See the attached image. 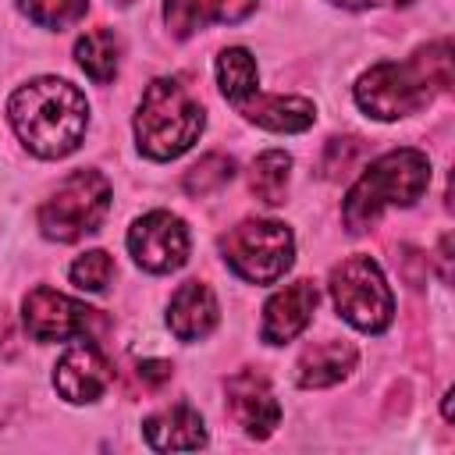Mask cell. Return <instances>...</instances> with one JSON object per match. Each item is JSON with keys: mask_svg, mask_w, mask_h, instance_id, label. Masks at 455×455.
<instances>
[{"mask_svg": "<svg viewBox=\"0 0 455 455\" xmlns=\"http://www.w3.org/2000/svg\"><path fill=\"white\" fill-rule=\"evenodd\" d=\"M451 89V43L437 39L419 46L409 60H380L355 82V103L377 121L419 114L434 96Z\"/></svg>", "mask_w": 455, "mask_h": 455, "instance_id": "cell-1", "label": "cell"}, {"mask_svg": "<svg viewBox=\"0 0 455 455\" xmlns=\"http://www.w3.org/2000/svg\"><path fill=\"white\" fill-rule=\"evenodd\" d=\"M7 121L28 153L60 160L75 153L89 128L85 96L64 78H32L7 100Z\"/></svg>", "mask_w": 455, "mask_h": 455, "instance_id": "cell-2", "label": "cell"}, {"mask_svg": "<svg viewBox=\"0 0 455 455\" xmlns=\"http://www.w3.org/2000/svg\"><path fill=\"white\" fill-rule=\"evenodd\" d=\"M430 185V160L419 149H391L384 156H377L359 181L348 188L345 206H341V220L352 235L366 231L377 224V217L391 206H412Z\"/></svg>", "mask_w": 455, "mask_h": 455, "instance_id": "cell-3", "label": "cell"}, {"mask_svg": "<svg viewBox=\"0 0 455 455\" xmlns=\"http://www.w3.org/2000/svg\"><path fill=\"white\" fill-rule=\"evenodd\" d=\"M206 128L203 103L178 78H153L135 110V142L149 160H174Z\"/></svg>", "mask_w": 455, "mask_h": 455, "instance_id": "cell-4", "label": "cell"}, {"mask_svg": "<svg viewBox=\"0 0 455 455\" xmlns=\"http://www.w3.org/2000/svg\"><path fill=\"white\" fill-rule=\"evenodd\" d=\"M110 210V181L100 171L68 174L57 192L39 206V231L50 242H78L92 235Z\"/></svg>", "mask_w": 455, "mask_h": 455, "instance_id": "cell-5", "label": "cell"}, {"mask_svg": "<svg viewBox=\"0 0 455 455\" xmlns=\"http://www.w3.org/2000/svg\"><path fill=\"white\" fill-rule=\"evenodd\" d=\"M220 252L242 281L274 284L295 259V238L281 220H242L220 238Z\"/></svg>", "mask_w": 455, "mask_h": 455, "instance_id": "cell-6", "label": "cell"}, {"mask_svg": "<svg viewBox=\"0 0 455 455\" xmlns=\"http://www.w3.org/2000/svg\"><path fill=\"white\" fill-rule=\"evenodd\" d=\"M327 288H331L334 309L355 331H366V334L387 331V323L395 316V299H391V288H387L377 259H370V256H348V259H341L331 270Z\"/></svg>", "mask_w": 455, "mask_h": 455, "instance_id": "cell-7", "label": "cell"}, {"mask_svg": "<svg viewBox=\"0 0 455 455\" xmlns=\"http://www.w3.org/2000/svg\"><path fill=\"white\" fill-rule=\"evenodd\" d=\"M21 320L28 338L36 341H68V338H89L103 327L100 313L89 309L78 299H68L64 291H53L46 284L32 288L21 302Z\"/></svg>", "mask_w": 455, "mask_h": 455, "instance_id": "cell-8", "label": "cell"}, {"mask_svg": "<svg viewBox=\"0 0 455 455\" xmlns=\"http://www.w3.org/2000/svg\"><path fill=\"white\" fill-rule=\"evenodd\" d=\"M128 252L149 274H171L188 259V228L167 210H149L128 228Z\"/></svg>", "mask_w": 455, "mask_h": 455, "instance_id": "cell-9", "label": "cell"}, {"mask_svg": "<svg viewBox=\"0 0 455 455\" xmlns=\"http://www.w3.org/2000/svg\"><path fill=\"white\" fill-rule=\"evenodd\" d=\"M228 395V412L231 419L249 434V437H270L274 427L281 423V405L270 391V380L256 370H238L235 377H228L224 384Z\"/></svg>", "mask_w": 455, "mask_h": 455, "instance_id": "cell-10", "label": "cell"}, {"mask_svg": "<svg viewBox=\"0 0 455 455\" xmlns=\"http://www.w3.org/2000/svg\"><path fill=\"white\" fill-rule=\"evenodd\" d=\"M107 384H110V366L92 341H78L64 348V355L53 366V387L71 405L96 402L107 391Z\"/></svg>", "mask_w": 455, "mask_h": 455, "instance_id": "cell-11", "label": "cell"}, {"mask_svg": "<svg viewBox=\"0 0 455 455\" xmlns=\"http://www.w3.org/2000/svg\"><path fill=\"white\" fill-rule=\"evenodd\" d=\"M316 284L313 281H295L281 291H274L263 306V327H259V338L267 345H284L291 338H299L306 331V323L313 320V309H316Z\"/></svg>", "mask_w": 455, "mask_h": 455, "instance_id": "cell-12", "label": "cell"}, {"mask_svg": "<svg viewBox=\"0 0 455 455\" xmlns=\"http://www.w3.org/2000/svg\"><path fill=\"white\" fill-rule=\"evenodd\" d=\"M259 0H164V21L174 39H188L206 25H235L256 11Z\"/></svg>", "mask_w": 455, "mask_h": 455, "instance_id": "cell-13", "label": "cell"}, {"mask_svg": "<svg viewBox=\"0 0 455 455\" xmlns=\"http://www.w3.org/2000/svg\"><path fill=\"white\" fill-rule=\"evenodd\" d=\"M217 295L203 281H185L167 306V327L178 341H199L217 327Z\"/></svg>", "mask_w": 455, "mask_h": 455, "instance_id": "cell-14", "label": "cell"}, {"mask_svg": "<svg viewBox=\"0 0 455 455\" xmlns=\"http://www.w3.org/2000/svg\"><path fill=\"white\" fill-rule=\"evenodd\" d=\"M146 444L156 451H196L206 444V423L192 405H171L142 423Z\"/></svg>", "mask_w": 455, "mask_h": 455, "instance_id": "cell-15", "label": "cell"}, {"mask_svg": "<svg viewBox=\"0 0 455 455\" xmlns=\"http://www.w3.org/2000/svg\"><path fill=\"white\" fill-rule=\"evenodd\" d=\"M355 370V348L348 341H320L309 345L295 363L299 387H331Z\"/></svg>", "mask_w": 455, "mask_h": 455, "instance_id": "cell-16", "label": "cell"}, {"mask_svg": "<svg viewBox=\"0 0 455 455\" xmlns=\"http://www.w3.org/2000/svg\"><path fill=\"white\" fill-rule=\"evenodd\" d=\"M238 107L252 124L270 128V132H306L316 121V107L302 96H259V92H252Z\"/></svg>", "mask_w": 455, "mask_h": 455, "instance_id": "cell-17", "label": "cell"}, {"mask_svg": "<svg viewBox=\"0 0 455 455\" xmlns=\"http://www.w3.org/2000/svg\"><path fill=\"white\" fill-rule=\"evenodd\" d=\"M75 60L78 68L92 78V82H114L117 68H121V39L114 36V28H92L85 36H78L75 43Z\"/></svg>", "mask_w": 455, "mask_h": 455, "instance_id": "cell-18", "label": "cell"}, {"mask_svg": "<svg viewBox=\"0 0 455 455\" xmlns=\"http://www.w3.org/2000/svg\"><path fill=\"white\" fill-rule=\"evenodd\" d=\"M217 85L224 92V100L242 103L256 92L259 85V71H256V57L245 46H228L217 57Z\"/></svg>", "mask_w": 455, "mask_h": 455, "instance_id": "cell-19", "label": "cell"}, {"mask_svg": "<svg viewBox=\"0 0 455 455\" xmlns=\"http://www.w3.org/2000/svg\"><path fill=\"white\" fill-rule=\"evenodd\" d=\"M288 174H291V156L281 153V149H267V153H259L256 164H252L249 188H252V196H256L259 203L277 206V203H284Z\"/></svg>", "mask_w": 455, "mask_h": 455, "instance_id": "cell-20", "label": "cell"}, {"mask_svg": "<svg viewBox=\"0 0 455 455\" xmlns=\"http://www.w3.org/2000/svg\"><path fill=\"white\" fill-rule=\"evenodd\" d=\"M231 178H235V160L224 156V153H206L199 164H192V167L185 171L181 185H185L188 196H199V199H203V196L220 192Z\"/></svg>", "mask_w": 455, "mask_h": 455, "instance_id": "cell-21", "label": "cell"}, {"mask_svg": "<svg viewBox=\"0 0 455 455\" xmlns=\"http://www.w3.org/2000/svg\"><path fill=\"white\" fill-rule=\"evenodd\" d=\"M89 0H18V11L39 28H64L85 14Z\"/></svg>", "mask_w": 455, "mask_h": 455, "instance_id": "cell-22", "label": "cell"}, {"mask_svg": "<svg viewBox=\"0 0 455 455\" xmlns=\"http://www.w3.org/2000/svg\"><path fill=\"white\" fill-rule=\"evenodd\" d=\"M71 281L82 288V291H103L107 284H110V277H114V259H110V252H103V249H92V252H82L75 263H71Z\"/></svg>", "mask_w": 455, "mask_h": 455, "instance_id": "cell-23", "label": "cell"}, {"mask_svg": "<svg viewBox=\"0 0 455 455\" xmlns=\"http://www.w3.org/2000/svg\"><path fill=\"white\" fill-rule=\"evenodd\" d=\"M359 153H363L359 139H331V142H327V156H323V174L334 178L338 167H348Z\"/></svg>", "mask_w": 455, "mask_h": 455, "instance_id": "cell-24", "label": "cell"}, {"mask_svg": "<svg viewBox=\"0 0 455 455\" xmlns=\"http://www.w3.org/2000/svg\"><path fill=\"white\" fill-rule=\"evenodd\" d=\"M171 373H174V366L167 359H142L139 363V377L146 384H164V380H171Z\"/></svg>", "mask_w": 455, "mask_h": 455, "instance_id": "cell-25", "label": "cell"}, {"mask_svg": "<svg viewBox=\"0 0 455 455\" xmlns=\"http://www.w3.org/2000/svg\"><path fill=\"white\" fill-rule=\"evenodd\" d=\"M437 259H441V277H444V281H451V235H444V238H441Z\"/></svg>", "mask_w": 455, "mask_h": 455, "instance_id": "cell-26", "label": "cell"}, {"mask_svg": "<svg viewBox=\"0 0 455 455\" xmlns=\"http://www.w3.org/2000/svg\"><path fill=\"white\" fill-rule=\"evenodd\" d=\"M338 7H348V11H366V7H377V4H412V0H331Z\"/></svg>", "mask_w": 455, "mask_h": 455, "instance_id": "cell-27", "label": "cell"}, {"mask_svg": "<svg viewBox=\"0 0 455 455\" xmlns=\"http://www.w3.org/2000/svg\"><path fill=\"white\" fill-rule=\"evenodd\" d=\"M117 4H132V0H117Z\"/></svg>", "mask_w": 455, "mask_h": 455, "instance_id": "cell-28", "label": "cell"}]
</instances>
